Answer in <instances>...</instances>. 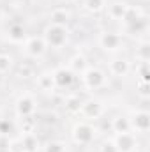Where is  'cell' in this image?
I'll return each instance as SVG.
<instances>
[{
	"instance_id": "44dd1931",
	"label": "cell",
	"mask_w": 150,
	"mask_h": 152,
	"mask_svg": "<svg viewBox=\"0 0 150 152\" xmlns=\"http://www.w3.org/2000/svg\"><path fill=\"white\" fill-rule=\"evenodd\" d=\"M81 103L83 101L79 99V96H69V97H66V110L69 113H78L81 108Z\"/></svg>"
},
{
	"instance_id": "7402d4cb",
	"label": "cell",
	"mask_w": 150,
	"mask_h": 152,
	"mask_svg": "<svg viewBox=\"0 0 150 152\" xmlns=\"http://www.w3.org/2000/svg\"><path fill=\"white\" fill-rule=\"evenodd\" d=\"M83 5L88 12H101L106 5V0H83Z\"/></svg>"
},
{
	"instance_id": "8992f818",
	"label": "cell",
	"mask_w": 150,
	"mask_h": 152,
	"mask_svg": "<svg viewBox=\"0 0 150 152\" xmlns=\"http://www.w3.org/2000/svg\"><path fill=\"white\" fill-rule=\"evenodd\" d=\"M129 126H131V131H136V133H147L150 129V115L149 112H134V113L129 117Z\"/></svg>"
},
{
	"instance_id": "ffe728a7",
	"label": "cell",
	"mask_w": 150,
	"mask_h": 152,
	"mask_svg": "<svg viewBox=\"0 0 150 152\" xmlns=\"http://www.w3.org/2000/svg\"><path fill=\"white\" fill-rule=\"evenodd\" d=\"M37 85L41 90H44V92H51L53 88H55V81H53V73L50 75V73H44V75L39 76L37 80Z\"/></svg>"
},
{
	"instance_id": "2e32d148",
	"label": "cell",
	"mask_w": 150,
	"mask_h": 152,
	"mask_svg": "<svg viewBox=\"0 0 150 152\" xmlns=\"http://www.w3.org/2000/svg\"><path fill=\"white\" fill-rule=\"evenodd\" d=\"M127 7H129V5H127L125 2H113L111 5H110V9H108V14H110V18H113V20L122 21V18H124Z\"/></svg>"
},
{
	"instance_id": "484cf974",
	"label": "cell",
	"mask_w": 150,
	"mask_h": 152,
	"mask_svg": "<svg viewBox=\"0 0 150 152\" xmlns=\"http://www.w3.org/2000/svg\"><path fill=\"white\" fill-rule=\"evenodd\" d=\"M12 67V57L7 53H0V75L9 73Z\"/></svg>"
},
{
	"instance_id": "d4e9b609",
	"label": "cell",
	"mask_w": 150,
	"mask_h": 152,
	"mask_svg": "<svg viewBox=\"0 0 150 152\" xmlns=\"http://www.w3.org/2000/svg\"><path fill=\"white\" fill-rule=\"evenodd\" d=\"M136 57L141 60V62H149L150 60V44L147 41H143L140 44V48L136 50Z\"/></svg>"
},
{
	"instance_id": "9c48e42d",
	"label": "cell",
	"mask_w": 150,
	"mask_h": 152,
	"mask_svg": "<svg viewBox=\"0 0 150 152\" xmlns=\"http://www.w3.org/2000/svg\"><path fill=\"white\" fill-rule=\"evenodd\" d=\"M76 75L69 69V67H58L55 73H53V81H55V87L58 88H69L74 85Z\"/></svg>"
},
{
	"instance_id": "4dcf8cb0",
	"label": "cell",
	"mask_w": 150,
	"mask_h": 152,
	"mask_svg": "<svg viewBox=\"0 0 150 152\" xmlns=\"http://www.w3.org/2000/svg\"><path fill=\"white\" fill-rule=\"evenodd\" d=\"M66 4H73V2H76V0H64Z\"/></svg>"
},
{
	"instance_id": "83f0119b",
	"label": "cell",
	"mask_w": 150,
	"mask_h": 152,
	"mask_svg": "<svg viewBox=\"0 0 150 152\" xmlns=\"http://www.w3.org/2000/svg\"><path fill=\"white\" fill-rule=\"evenodd\" d=\"M138 92L141 97H149L150 96V87H149V81H138Z\"/></svg>"
},
{
	"instance_id": "8fae6325",
	"label": "cell",
	"mask_w": 150,
	"mask_h": 152,
	"mask_svg": "<svg viewBox=\"0 0 150 152\" xmlns=\"http://www.w3.org/2000/svg\"><path fill=\"white\" fill-rule=\"evenodd\" d=\"M129 71H131V64H129L127 58H115V60H111V64H110V73L113 76H117V78L127 76Z\"/></svg>"
},
{
	"instance_id": "f546056e",
	"label": "cell",
	"mask_w": 150,
	"mask_h": 152,
	"mask_svg": "<svg viewBox=\"0 0 150 152\" xmlns=\"http://www.w3.org/2000/svg\"><path fill=\"white\" fill-rule=\"evenodd\" d=\"M28 73H30V69H28V67H25V69L21 67V75H28Z\"/></svg>"
},
{
	"instance_id": "3957f363",
	"label": "cell",
	"mask_w": 150,
	"mask_h": 152,
	"mask_svg": "<svg viewBox=\"0 0 150 152\" xmlns=\"http://www.w3.org/2000/svg\"><path fill=\"white\" fill-rule=\"evenodd\" d=\"M83 83L87 88L97 90L106 83V75L97 67H87V71L83 73Z\"/></svg>"
},
{
	"instance_id": "5b68a950",
	"label": "cell",
	"mask_w": 150,
	"mask_h": 152,
	"mask_svg": "<svg viewBox=\"0 0 150 152\" xmlns=\"http://www.w3.org/2000/svg\"><path fill=\"white\" fill-rule=\"evenodd\" d=\"M113 143H115V147H117L118 152H134L138 149V140H136V136H134L131 131H127V133H118V134L115 136Z\"/></svg>"
},
{
	"instance_id": "52a82bcc",
	"label": "cell",
	"mask_w": 150,
	"mask_h": 152,
	"mask_svg": "<svg viewBox=\"0 0 150 152\" xmlns=\"http://www.w3.org/2000/svg\"><path fill=\"white\" fill-rule=\"evenodd\" d=\"M46 50H48V46H46V42H44L42 37L34 36V37L25 39V51H27V55H30L32 58H41V57L46 53Z\"/></svg>"
},
{
	"instance_id": "7c38bea8",
	"label": "cell",
	"mask_w": 150,
	"mask_h": 152,
	"mask_svg": "<svg viewBox=\"0 0 150 152\" xmlns=\"http://www.w3.org/2000/svg\"><path fill=\"white\" fill-rule=\"evenodd\" d=\"M149 28V18L145 16V14H141L136 21H133L131 25H125V32L129 34V36H140V34H143L145 30Z\"/></svg>"
},
{
	"instance_id": "ba28073f",
	"label": "cell",
	"mask_w": 150,
	"mask_h": 152,
	"mask_svg": "<svg viewBox=\"0 0 150 152\" xmlns=\"http://www.w3.org/2000/svg\"><path fill=\"white\" fill-rule=\"evenodd\" d=\"M14 110H16V115L21 117V118H30L32 115L36 113V101L34 97L30 96H21L16 104H14Z\"/></svg>"
},
{
	"instance_id": "e0dca14e",
	"label": "cell",
	"mask_w": 150,
	"mask_h": 152,
	"mask_svg": "<svg viewBox=\"0 0 150 152\" xmlns=\"http://www.w3.org/2000/svg\"><path fill=\"white\" fill-rule=\"evenodd\" d=\"M111 129L118 134V133H127L131 131V126H129V117H124V115H117L111 122Z\"/></svg>"
},
{
	"instance_id": "f1b7e54d",
	"label": "cell",
	"mask_w": 150,
	"mask_h": 152,
	"mask_svg": "<svg viewBox=\"0 0 150 152\" xmlns=\"http://www.w3.org/2000/svg\"><path fill=\"white\" fill-rule=\"evenodd\" d=\"M99 152H118V151H117V147H115L113 140H108V142H104V143L101 145Z\"/></svg>"
},
{
	"instance_id": "4fadbf2b",
	"label": "cell",
	"mask_w": 150,
	"mask_h": 152,
	"mask_svg": "<svg viewBox=\"0 0 150 152\" xmlns=\"http://www.w3.org/2000/svg\"><path fill=\"white\" fill-rule=\"evenodd\" d=\"M69 21H71V14H69V11H66V9H55L51 14H50V23L51 25H58V27H67L69 25Z\"/></svg>"
},
{
	"instance_id": "d6986e66",
	"label": "cell",
	"mask_w": 150,
	"mask_h": 152,
	"mask_svg": "<svg viewBox=\"0 0 150 152\" xmlns=\"http://www.w3.org/2000/svg\"><path fill=\"white\" fill-rule=\"evenodd\" d=\"M141 14H143V11H141L140 7L129 5V7H127V11H125V14H124V18H122V23H124V27H125V25H131L133 21H136V20H138Z\"/></svg>"
},
{
	"instance_id": "ac0fdd59",
	"label": "cell",
	"mask_w": 150,
	"mask_h": 152,
	"mask_svg": "<svg viewBox=\"0 0 150 152\" xmlns=\"http://www.w3.org/2000/svg\"><path fill=\"white\" fill-rule=\"evenodd\" d=\"M69 69L73 71V73H79V75H83L85 71H87V58L83 57V55H74L71 60H69Z\"/></svg>"
},
{
	"instance_id": "5bb4252c",
	"label": "cell",
	"mask_w": 150,
	"mask_h": 152,
	"mask_svg": "<svg viewBox=\"0 0 150 152\" xmlns=\"http://www.w3.org/2000/svg\"><path fill=\"white\" fill-rule=\"evenodd\" d=\"M7 39L11 42H23L27 39V32H25V27L20 25V23H12L9 25L7 28Z\"/></svg>"
},
{
	"instance_id": "7a4b0ae2",
	"label": "cell",
	"mask_w": 150,
	"mask_h": 152,
	"mask_svg": "<svg viewBox=\"0 0 150 152\" xmlns=\"http://www.w3.org/2000/svg\"><path fill=\"white\" fill-rule=\"evenodd\" d=\"M95 138V129L94 126L87 122H78L73 127V140L78 145H90Z\"/></svg>"
},
{
	"instance_id": "277c9868",
	"label": "cell",
	"mask_w": 150,
	"mask_h": 152,
	"mask_svg": "<svg viewBox=\"0 0 150 152\" xmlns=\"http://www.w3.org/2000/svg\"><path fill=\"white\" fill-rule=\"evenodd\" d=\"M99 46L104 51H108V53L118 51L124 46V39H122L120 34H117V32H103L99 36Z\"/></svg>"
},
{
	"instance_id": "1f68e13d",
	"label": "cell",
	"mask_w": 150,
	"mask_h": 152,
	"mask_svg": "<svg viewBox=\"0 0 150 152\" xmlns=\"http://www.w3.org/2000/svg\"><path fill=\"white\" fill-rule=\"evenodd\" d=\"M0 152H9V149H0Z\"/></svg>"
},
{
	"instance_id": "4316f807",
	"label": "cell",
	"mask_w": 150,
	"mask_h": 152,
	"mask_svg": "<svg viewBox=\"0 0 150 152\" xmlns=\"http://www.w3.org/2000/svg\"><path fill=\"white\" fill-rule=\"evenodd\" d=\"M136 73L140 76V81H149L150 80V69H149V62H141L136 69Z\"/></svg>"
},
{
	"instance_id": "603a6c76",
	"label": "cell",
	"mask_w": 150,
	"mask_h": 152,
	"mask_svg": "<svg viewBox=\"0 0 150 152\" xmlns=\"http://www.w3.org/2000/svg\"><path fill=\"white\" fill-rule=\"evenodd\" d=\"M42 152H67V149H66V143H64V142L51 140V142H48V143L42 147Z\"/></svg>"
},
{
	"instance_id": "30bf717a",
	"label": "cell",
	"mask_w": 150,
	"mask_h": 152,
	"mask_svg": "<svg viewBox=\"0 0 150 152\" xmlns=\"http://www.w3.org/2000/svg\"><path fill=\"white\" fill-rule=\"evenodd\" d=\"M79 112L83 113L85 118L95 120V118H99L101 115L104 113V108H103V104H101L97 99H88V101H83V103H81Z\"/></svg>"
},
{
	"instance_id": "9a60e30c",
	"label": "cell",
	"mask_w": 150,
	"mask_h": 152,
	"mask_svg": "<svg viewBox=\"0 0 150 152\" xmlns=\"http://www.w3.org/2000/svg\"><path fill=\"white\" fill-rule=\"evenodd\" d=\"M21 145H23V152H37L41 143H39V138L34 133H23V136L20 138Z\"/></svg>"
},
{
	"instance_id": "6da1fadb",
	"label": "cell",
	"mask_w": 150,
	"mask_h": 152,
	"mask_svg": "<svg viewBox=\"0 0 150 152\" xmlns=\"http://www.w3.org/2000/svg\"><path fill=\"white\" fill-rule=\"evenodd\" d=\"M42 39H44L46 46H50V48H62L69 39V30H67V27H58V25L50 23L44 28Z\"/></svg>"
},
{
	"instance_id": "cb8c5ba5",
	"label": "cell",
	"mask_w": 150,
	"mask_h": 152,
	"mask_svg": "<svg viewBox=\"0 0 150 152\" xmlns=\"http://www.w3.org/2000/svg\"><path fill=\"white\" fill-rule=\"evenodd\" d=\"M14 133V124L9 118H0V136L9 138Z\"/></svg>"
}]
</instances>
